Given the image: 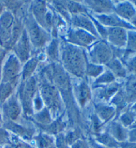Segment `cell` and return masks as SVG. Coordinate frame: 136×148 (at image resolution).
Masks as SVG:
<instances>
[{"label": "cell", "instance_id": "6da1fadb", "mask_svg": "<svg viewBox=\"0 0 136 148\" xmlns=\"http://www.w3.org/2000/svg\"><path fill=\"white\" fill-rule=\"evenodd\" d=\"M87 55L83 49L61 42L60 64L69 75L77 78H85Z\"/></svg>", "mask_w": 136, "mask_h": 148}, {"label": "cell", "instance_id": "f907efd6", "mask_svg": "<svg viewBox=\"0 0 136 148\" xmlns=\"http://www.w3.org/2000/svg\"><path fill=\"white\" fill-rule=\"evenodd\" d=\"M48 148H56V146H55V143L54 145H53L52 146H51V147H48Z\"/></svg>", "mask_w": 136, "mask_h": 148}, {"label": "cell", "instance_id": "7dc6e473", "mask_svg": "<svg viewBox=\"0 0 136 148\" xmlns=\"http://www.w3.org/2000/svg\"><path fill=\"white\" fill-rule=\"evenodd\" d=\"M20 146H21V148H35L26 142H21V143H20Z\"/></svg>", "mask_w": 136, "mask_h": 148}, {"label": "cell", "instance_id": "ffe728a7", "mask_svg": "<svg viewBox=\"0 0 136 148\" xmlns=\"http://www.w3.org/2000/svg\"><path fill=\"white\" fill-rule=\"evenodd\" d=\"M96 117L104 125L114 117L116 110L112 106H108L104 103H98L94 106Z\"/></svg>", "mask_w": 136, "mask_h": 148}, {"label": "cell", "instance_id": "8fae6325", "mask_svg": "<svg viewBox=\"0 0 136 148\" xmlns=\"http://www.w3.org/2000/svg\"><path fill=\"white\" fill-rule=\"evenodd\" d=\"M105 41L113 47L122 49L127 45L128 33L124 28H106Z\"/></svg>", "mask_w": 136, "mask_h": 148}, {"label": "cell", "instance_id": "2e32d148", "mask_svg": "<svg viewBox=\"0 0 136 148\" xmlns=\"http://www.w3.org/2000/svg\"><path fill=\"white\" fill-rule=\"evenodd\" d=\"M82 3L86 7L89 12L94 15L109 14L113 12L114 2L107 0H93V1H82Z\"/></svg>", "mask_w": 136, "mask_h": 148}, {"label": "cell", "instance_id": "d590c367", "mask_svg": "<svg viewBox=\"0 0 136 148\" xmlns=\"http://www.w3.org/2000/svg\"><path fill=\"white\" fill-rule=\"evenodd\" d=\"M44 108V104L42 99L41 95L39 92V91L37 92V93L35 95L34 99H33V112H37L40 110H41L42 109Z\"/></svg>", "mask_w": 136, "mask_h": 148}, {"label": "cell", "instance_id": "30bf717a", "mask_svg": "<svg viewBox=\"0 0 136 148\" xmlns=\"http://www.w3.org/2000/svg\"><path fill=\"white\" fill-rule=\"evenodd\" d=\"M1 107L2 115L4 119L6 120L5 121L17 122V120L23 112L16 92H15L8 100L5 101Z\"/></svg>", "mask_w": 136, "mask_h": 148}, {"label": "cell", "instance_id": "e0dca14e", "mask_svg": "<svg viewBox=\"0 0 136 148\" xmlns=\"http://www.w3.org/2000/svg\"><path fill=\"white\" fill-rule=\"evenodd\" d=\"M6 130L13 133L24 140H31L34 137L35 130L33 128L17 124L11 121H4L3 126Z\"/></svg>", "mask_w": 136, "mask_h": 148}, {"label": "cell", "instance_id": "1f68e13d", "mask_svg": "<svg viewBox=\"0 0 136 148\" xmlns=\"http://www.w3.org/2000/svg\"><path fill=\"white\" fill-rule=\"evenodd\" d=\"M17 88L11 83L0 82V106L15 92Z\"/></svg>", "mask_w": 136, "mask_h": 148}, {"label": "cell", "instance_id": "ee69618b", "mask_svg": "<svg viewBox=\"0 0 136 148\" xmlns=\"http://www.w3.org/2000/svg\"><path fill=\"white\" fill-rule=\"evenodd\" d=\"M3 148H21L20 146V143H9L4 145Z\"/></svg>", "mask_w": 136, "mask_h": 148}, {"label": "cell", "instance_id": "ab89813d", "mask_svg": "<svg viewBox=\"0 0 136 148\" xmlns=\"http://www.w3.org/2000/svg\"><path fill=\"white\" fill-rule=\"evenodd\" d=\"M70 148H90V146L86 140L80 139L72 145H71Z\"/></svg>", "mask_w": 136, "mask_h": 148}, {"label": "cell", "instance_id": "681fc988", "mask_svg": "<svg viewBox=\"0 0 136 148\" xmlns=\"http://www.w3.org/2000/svg\"><path fill=\"white\" fill-rule=\"evenodd\" d=\"M131 22H132V23L136 27V15H135L134 17H133V19H131Z\"/></svg>", "mask_w": 136, "mask_h": 148}, {"label": "cell", "instance_id": "f546056e", "mask_svg": "<svg viewBox=\"0 0 136 148\" xmlns=\"http://www.w3.org/2000/svg\"><path fill=\"white\" fill-rule=\"evenodd\" d=\"M68 12L71 17L79 14H88L89 11L82 1H65Z\"/></svg>", "mask_w": 136, "mask_h": 148}, {"label": "cell", "instance_id": "3957f363", "mask_svg": "<svg viewBox=\"0 0 136 148\" xmlns=\"http://www.w3.org/2000/svg\"><path fill=\"white\" fill-rule=\"evenodd\" d=\"M16 94L21 104L22 112L26 118L33 116V102L39 91L36 76H33L25 80H21L17 88Z\"/></svg>", "mask_w": 136, "mask_h": 148}, {"label": "cell", "instance_id": "4316f807", "mask_svg": "<svg viewBox=\"0 0 136 148\" xmlns=\"http://www.w3.org/2000/svg\"><path fill=\"white\" fill-rule=\"evenodd\" d=\"M115 78L113 74L108 69L104 71L98 77L96 78L92 83V87L94 89L100 88L112 84L115 82Z\"/></svg>", "mask_w": 136, "mask_h": 148}, {"label": "cell", "instance_id": "83f0119b", "mask_svg": "<svg viewBox=\"0 0 136 148\" xmlns=\"http://www.w3.org/2000/svg\"><path fill=\"white\" fill-rule=\"evenodd\" d=\"M33 118L38 126H43L50 124L53 121L52 114L46 107L43 108L41 110L33 114Z\"/></svg>", "mask_w": 136, "mask_h": 148}, {"label": "cell", "instance_id": "277c9868", "mask_svg": "<svg viewBox=\"0 0 136 148\" xmlns=\"http://www.w3.org/2000/svg\"><path fill=\"white\" fill-rule=\"evenodd\" d=\"M24 27L33 50L41 51L45 48L52 39V36L38 24L29 12L23 18Z\"/></svg>", "mask_w": 136, "mask_h": 148}, {"label": "cell", "instance_id": "484cf974", "mask_svg": "<svg viewBox=\"0 0 136 148\" xmlns=\"http://www.w3.org/2000/svg\"><path fill=\"white\" fill-rule=\"evenodd\" d=\"M49 5L55 12L60 15L68 23H70L71 15L66 8L65 1H51Z\"/></svg>", "mask_w": 136, "mask_h": 148}, {"label": "cell", "instance_id": "b9f144b4", "mask_svg": "<svg viewBox=\"0 0 136 148\" xmlns=\"http://www.w3.org/2000/svg\"><path fill=\"white\" fill-rule=\"evenodd\" d=\"M89 144H90V146L91 148H109V147L104 146V145H102L101 144H100V143L96 142L95 140L90 141V142L89 143Z\"/></svg>", "mask_w": 136, "mask_h": 148}, {"label": "cell", "instance_id": "60d3db41", "mask_svg": "<svg viewBox=\"0 0 136 148\" xmlns=\"http://www.w3.org/2000/svg\"><path fill=\"white\" fill-rule=\"evenodd\" d=\"M127 66L129 70L132 72L136 71V57L130 59L127 63Z\"/></svg>", "mask_w": 136, "mask_h": 148}, {"label": "cell", "instance_id": "ac0fdd59", "mask_svg": "<svg viewBox=\"0 0 136 148\" xmlns=\"http://www.w3.org/2000/svg\"><path fill=\"white\" fill-rule=\"evenodd\" d=\"M42 54H34L27 61L23 64L21 74V80H25L35 76V73L42 61Z\"/></svg>", "mask_w": 136, "mask_h": 148}, {"label": "cell", "instance_id": "bcb514c9", "mask_svg": "<svg viewBox=\"0 0 136 148\" xmlns=\"http://www.w3.org/2000/svg\"><path fill=\"white\" fill-rule=\"evenodd\" d=\"M5 11V8L3 4V1H0V16L3 14Z\"/></svg>", "mask_w": 136, "mask_h": 148}, {"label": "cell", "instance_id": "8992f818", "mask_svg": "<svg viewBox=\"0 0 136 148\" xmlns=\"http://www.w3.org/2000/svg\"><path fill=\"white\" fill-rule=\"evenodd\" d=\"M88 49L87 58L92 63L105 66L113 58L112 48L104 40H98Z\"/></svg>", "mask_w": 136, "mask_h": 148}, {"label": "cell", "instance_id": "74e56055", "mask_svg": "<svg viewBox=\"0 0 136 148\" xmlns=\"http://www.w3.org/2000/svg\"><path fill=\"white\" fill-rule=\"evenodd\" d=\"M55 146L56 148H69V145L66 142L64 134H59L57 135L55 138Z\"/></svg>", "mask_w": 136, "mask_h": 148}, {"label": "cell", "instance_id": "f6af8a7d", "mask_svg": "<svg viewBox=\"0 0 136 148\" xmlns=\"http://www.w3.org/2000/svg\"><path fill=\"white\" fill-rule=\"evenodd\" d=\"M129 137H130V140L131 142L136 141V130H135L131 131L130 133L129 134Z\"/></svg>", "mask_w": 136, "mask_h": 148}, {"label": "cell", "instance_id": "ba28073f", "mask_svg": "<svg viewBox=\"0 0 136 148\" xmlns=\"http://www.w3.org/2000/svg\"><path fill=\"white\" fill-rule=\"evenodd\" d=\"M98 40L90 33L74 27L69 29L66 35V42L82 49L89 48Z\"/></svg>", "mask_w": 136, "mask_h": 148}, {"label": "cell", "instance_id": "44dd1931", "mask_svg": "<svg viewBox=\"0 0 136 148\" xmlns=\"http://www.w3.org/2000/svg\"><path fill=\"white\" fill-rule=\"evenodd\" d=\"M113 13L123 20L130 21L134 17L135 11L133 5L129 2H120L118 4H114Z\"/></svg>", "mask_w": 136, "mask_h": 148}, {"label": "cell", "instance_id": "52a82bcc", "mask_svg": "<svg viewBox=\"0 0 136 148\" xmlns=\"http://www.w3.org/2000/svg\"><path fill=\"white\" fill-rule=\"evenodd\" d=\"M15 17L5 10L0 16V47L10 52L12 49V35Z\"/></svg>", "mask_w": 136, "mask_h": 148}, {"label": "cell", "instance_id": "f1b7e54d", "mask_svg": "<svg viewBox=\"0 0 136 148\" xmlns=\"http://www.w3.org/2000/svg\"><path fill=\"white\" fill-rule=\"evenodd\" d=\"M37 148H48L55 143V138L44 132H41L33 137Z\"/></svg>", "mask_w": 136, "mask_h": 148}, {"label": "cell", "instance_id": "9a60e30c", "mask_svg": "<svg viewBox=\"0 0 136 148\" xmlns=\"http://www.w3.org/2000/svg\"><path fill=\"white\" fill-rule=\"evenodd\" d=\"M92 17L101 24L102 26L106 28H113V27H121V28H128L131 29V26L128 24L124 20L122 19L114 13H109V14L104 15H93Z\"/></svg>", "mask_w": 136, "mask_h": 148}, {"label": "cell", "instance_id": "d4e9b609", "mask_svg": "<svg viewBox=\"0 0 136 148\" xmlns=\"http://www.w3.org/2000/svg\"><path fill=\"white\" fill-rule=\"evenodd\" d=\"M107 132L115 141H119V142H122L125 140L127 137L126 131L123 125L115 122L110 123Z\"/></svg>", "mask_w": 136, "mask_h": 148}, {"label": "cell", "instance_id": "7a4b0ae2", "mask_svg": "<svg viewBox=\"0 0 136 148\" xmlns=\"http://www.w3.org/2000/svg\"><path fill=\"white\" fill-rule=\"evenodd\" d=\"M37 78L39 92L43 99L44 107L50 111L53 118H59V116L62 114L63 110V100L59 90L41 72Z\"/></svg>", "mask_w": 136, "mask_h": 148}, {"label": "cell", "instance_id": "d6a6232c", "mask_svg": "<svg viewBox=\"0 0 136 148\" xmlns=\"http://www.w3.org/2000/svg\"><path fill=\"white\" fill-rule=\"evenodd\" d=\"M105 66L103 65L94 64L92 62H87L85 71V77L91 79H96L105 71Z\"/></svg>", "mask_w": 136, "mask_h": 148}, {"label": "cell", "instance_id": "c3c4849f", "mask_svg": "<svg viewBox=\"0 0 136 148\" xmlns=\"http://www.w3.org/2000/svg\"><path fill=\"white\" fill-rule=\"evenodd\" d=\"M3 115H2V113L1 110H0V127L3 126Z\"/></svg>", "mask_w": 136, "mask_h": 148}, {"label": "cell", "instance_id": "5b68a950", "mask_svg": "<svg viewBox=\"0 0 136 148\" xmlns=\"http://www.w3.org/2000/svg\"><path fill=\"white\" fill-rule=\"evenodd\" d=\"M23 64L12 51L7 54L2 69L1 81L11 83L18 86L21 81V74Z\"/></svg>", "mask_w": 136, "mask_h": 148}, {"label": "cell", "instance_id": "e575fe53", "mask_svg": "<svg viewBox=\"0 0 136 148\" xmlns=\"http://www.w3.org/2000/svg\"><path fill=\"white\" fill-rule=\"evenodd\" d=\"M64 138H65L66 142L67 144L70 146L73 143H75L77 141L80 140L81 138V132L77 130L69 131L67 134H64Z\"/></svg>", "mask_w": 136, "mask_h": 148}, {"label": "cell", "instance_id": "8d00e7d4", "mask_svg": "<svg viewBox=\"0 0 136 148\" xmlns=\"http://www.w3.org/2000/svg\"><path fill=\"white\" fill-rule=\"evenodd\" d=\"M10 143V136L9 132L3 127H0V147L4 146Z\"/></svg>", "mask_w": 136, "mask_h": 148}, {"label": "cell", "instance_id": "f35d334b", "mask_svg": "<svg viewBox=\"0 0 136 148\" xmlns=\"http://www.w3.org/2000/svg\"><path fill=\"white\" fill-rule=\"evenodd\" d=\"M133 121V116L130 112H126L120 117V122L125 126L130 125Z\"/></svg>", "mask_w": 136, "mask_h": 148}, {"label": "cell", "instance_id": "836d02e7", "mask_svg": "<svg viewBox=\"0 0 136 148\" xmlns=\"http://www.w3.org/2000/svg\"><path fill=\"white\" fill-rule=\"evenodd\" d=\"M124 94L126 100L132 101L136 98V80H131L126 85Z\"/></svg>", "mask_w": 136, "mask_h": 148}, {"label": "cell", "instance_id": "d6986e66", "mask_svg": "<svg viewBox=\"0 0 136 148\" xmlns=\"http://www.w3.org/2000/svg\"><path fill=\"white\" fill-rule=\"evenodd\" d=\"M61 45V42L59 38L53 37L44 48V55L46 59H47L50 63H60Z\"/></svg>", "mask_w": 136, "mask_h": 148}, {"label": "cell", "instance_id": "4fadbf2b", "mask_svg": "<svg viewBox=\"0 0 136 148\" xmlns=\"http://www.w3.org/2000/svg\"><path fill=\"white\" fill-rule=\"evenodd\" d=\"M49 10L47 2L44 1H34L30 2L29 13L35 21L46 30V20Z\"/></svg>", "mask_w": 136, "mask_h": 148}, {"label": "cell", "instance_id": "4dcf8cb0", "mask_svg": "<svg viewBox=\"0 0 136 148\" xmlns=\"http://www.w3.org/2000/svg\"><path fill=\"white\" fill-rule=\"evenodd\" d=\"M96 142L109 148H117L118 143L108 132H100L95 134Z\"/></svg>", "mask_w": 136, "mask_h": 148}, {"label": "cell", "instance_id": "7402d4cb", "mask_svg": "<svg viewBox=\"0 0 136 148\" xmlns=\"http://www.w3.org/2000/svg\"><path fill=\"white\" fill-rule=\"evenodd\" d=\"M119 84L113 82L112 84L107 85L105 86L95 88V90H97L96 96L103 103L112 99L113 96L116 95L118 92L119 91Z\"/></svg>", "mask_w": 136, "mask_h": 148}, {"label": "cell", "instance_id": "7bdbcfd3", "mask_svg": "<svg viewBox=\"0 0 136 148\" xmlns=\"http://www.w3.org/2000/svg\"><path fill=\"white\" fill-rule=\"evenodd\" d=\"M8 53L4 54V55L0 56V81H1V73H2V69H3V62H4V60H5L7 54H8Z\"/></svg>", "mask_w": 136, "mask_h": 148}, {"label": "cell", "instance_id": "603a6c76", "mask_svg": "<svg viewBox=\"0 0 136 148\" xmlns=\"http://www.w3.org/2000/svg\"><path fill=\"white\" fill-rule=\"evenodd\" d=\"M44 133H46L49 135H58L62 133V132L66 127V124L63 120H61V118H58L56 120H53L50 124L43 126H39Z\"/></svg>", "mask_w": 136, "mask_h": 148}, {"label": "cell", "instance_id": "5bb4252c", "mask_svg": "<svg viewBox=\"0 0 136 148\" xmlns=\"http://www.w3.org/2000/svg\"><path fill=\"white\" fill-rule=\"evenodd\" d=\"M73 95L82 108L86 106L92 98V91L90 85L85 78H82L78 84H73Z\"/></svg>", "mask_w": 136, "mask_h": 148}, {"label": "cell", "instance_id": "7c38bea8", "mask_svg": "<svg viewBox=\"0 0 136 148\" xmlns=\"http://www.w3.org/2000/svg\"><path fill=\"white\" fill-rule=\"evenodd\" d=\"M70 24L72 27L87 31L99 39V34L96 29L95 25L90 13L73 15L71 17Z\"/></svg>", "mask_w": 136, "mask_h": 148}, {"label": "cell", "instance_id": "cb8c5ba5", "mask_svg": "<svg viewBox=\"0 0 136 148\" xmlns=\"http://www.w3.org/2000/svg\"><path fill=\"white\" fill-rule=\"evenodd\" d=\"M107 69L110 71L115 78H124L126 75V70L119 59L113 58L106 65Z\"/></svg>", "mask_w": 136, "mask_h": 148}, {"label": "cell", "instance_id": "9c48e42d", "mask_svg": "<svg viewBox=\"0 0 136 148\" xmlns=\"http://www.w3.org/2000/svg\"><path fill=\"white\" fill-rule=\"evenodd\" d=\"M33 47L24 27V30L21 36L15 42L11 51L14 53L22 64H24L33 55Z\"/></svg>", "mask_w": 136, "mask_h": 148}]
</instances>
